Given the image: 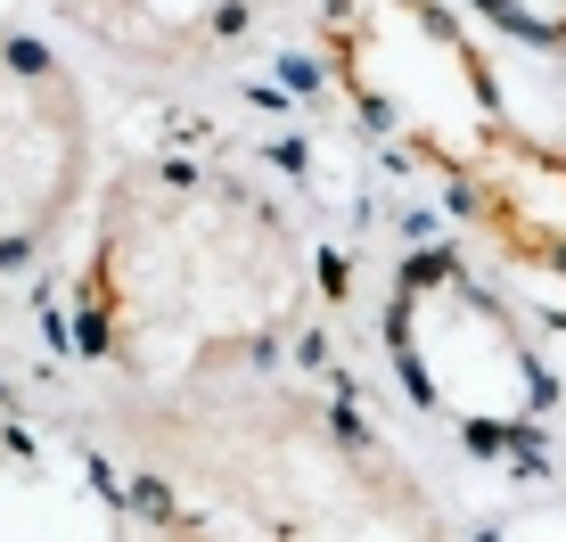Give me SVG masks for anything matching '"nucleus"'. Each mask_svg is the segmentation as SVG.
<instances>
[{
  "label": "nucleus",
  "mask_w": 566,
  "mask_h": 542,
  "mask_svg": "<svg viewBox=\"0 0 566 542\" xmlns=\"http://www.w3.org/2000/svg\"><path fill=\"white\" fill-rule=\"evenodd\" d=\"M460 9H476L484 25H501V33H517V42L566 58V0H460Z\"/></svg>",
  "instance_id": "nucleus-8"
},
{
  "label": "nucleus",
  "mask_w": 566,
  "mask_h": 542,
  "mask_svg": "<svg viewBox=\"0 0 566 542\" xmlns=\"http://www.w3.org/2000/svg\"><path fill=\"white\" fill-rule=\"evenodd\" d=\"M91 181V100L66 58L0 33V271L33 263Z\"/></svg>",
  "instance_id": "nucleus-5"
},
{
  "label": "nucleus",
  "mask_w": 566,
  "mask_h": 542,
  "mask_svg": "<svg viewBox=\"0 0 566 542\" xmlns=\"http://www.w3.org/2000/svg\"><path fill=\"white\" fill-rule=\"evenodd\" d=\"M304 304L312 256L271 189L189 157H140L107 181L74 280V329L124 395L263 371Z\"/></svg>",
  "instance_id": "nucleus-2"
},
{
  "label": "nucleus",
  "mask_w": 566,
  "mask_h": 542,
  "mask_svg": "<svg viewBox=\"0 0 566 542\" xmlns=\"http://www.w3.org/2000/svg\"><path fill=\"white\" fill-rule=\"evenodd\" d=\"M321 58L354 124L443 189L501 132H517L493 58L460 25V0H321Z\"/></svg>",
  "instance_id": "nucleus-3"
},
{
  "label": "nucleus",
  "mask_w": 566,
  "mask_h": 542,
  "mask_svg": "<svg viewBox=\"0 0 566 542\" xmlns=\"http://www.w3.org/2000/svg\"><path fill=\"white\" fill-rule=\"evenodd\" d=\"M460 222L484 230L501 263L542 271V280H566V148L542 140V132H501L476 165L452 181Z\"/></svg>",
  "instance_id": "nucleus-6"
},
{
  "label": "nucleus",
  "mask_w": 566,
  "mask_h": 542,
  "mask_svg": "<svg viewBox=\"0 0 566 542\" xmlns=\"http://www.w3.org/2000/svg\"><path fill=\"white\" fill-rule=\"evenodd\" d=\"M42 9L140 74H198L263 25L271 0H42Z\"/></svg>",
  "instance_id": "nucleus-7"
},
{
  "label": "nucleus",
  "mask_w": 566,
  "mask_h": 542,
  "mask_svg": "<svg viewBox=\"0 0 566 542\" xmlns=\"http://www.w3.org/2000/svg\"><path fill=\"white\" fill-rule=\"evenodd\" d=\"M386 354L402 395L476 452H517L551 411L534 337L460 256H411L386 296Z\"/></svg>",
  "instance_id": "nucleus-4"
},
{
  "label": "nucleus",
  "mask_w": 566,
  "mask_h": 542,
  "mask_svg": "<svg viewBox=\"0 0 566 542\" xmlns=\"http://www.w3.org/2000/svg\"><path fill=\"white\" fill-rule=\"evenodd\" d=\"M99 436L156 542H452L378 428L263 371L115 395Z\"/></svg>",
  "instance_id": "nucleus-1"
}]
</instances>
